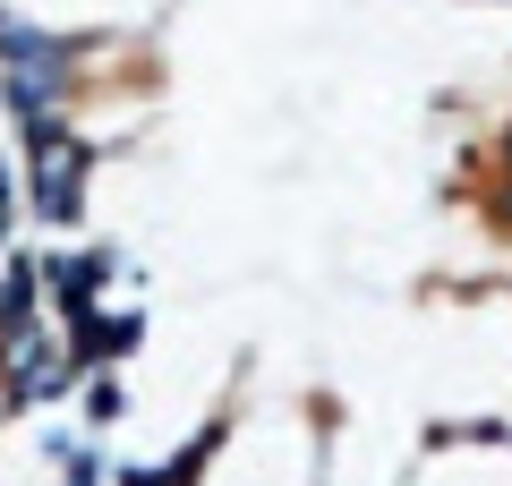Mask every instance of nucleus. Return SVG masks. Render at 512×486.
Masks as SVG:
<instances>
[{
  "label": "nucleus",
  "instance_id": "1",
  "mask_svg": "<svg viewBox=\"0 0 512 486\" xmlns=\"http://www.w3.org/2000/svg\"><path fill=\"white\" fill-rule=\"evenodd\" d=\"M94 52H103V35H60V26L9 9L0 18V111L9 120H69Z\"/></svg>",
  "mask_w": 512,
  "mask_h": 486
},
{
  "label": "nucleus",
  "instance_id": "2",
  "mask_svg": "<svg viewBox=\"0 0 512 486\" xmlns=\"http://www.w3.org/2000/svg\"><path fill=\"white\" fill-rule=\"evenodd\" d=\"M94 162L103 154L77 137V120H18V214L35 231H77Z\"/></svg>",
  "mask_w": 512,
  "mask_h": 486
},
{
  "label": "nucleus",
  "instance_id": "3",
  "mask_svg": "<svg viewBox=\"0 0 512 486\" xmlns=\"http://www.w3.org/2000/svg\"><path fill=\"white\" fill-rule=\"evenodd\" d=\"M77 393H86V444H103V435L128 418V384L120 376H86Z\"/></svg>",
  "mask_w": 512,
  "mask_h": 486
},
{
  "label": "nucleus",
  "instance_id": "4",
  "mask_svg": "<svg viewBox=\"0 0 512 486\" xmlns=\"http://www.w3.org/2000/svg\"><path fill=\"white\" fill-rule=\"evenodd\" d=\"M18 162H9V154H0V256H9V248H18Z\"/></svg>",
  "mask_w": 512,
  "mask_h": 486
}]
</instances>
